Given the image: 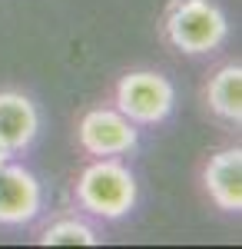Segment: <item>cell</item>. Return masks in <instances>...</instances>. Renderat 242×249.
<instances>
[{
  "instance_id": "6da1fadb",
  "label": "cell",
  "mask_w": 242,
  "mask_h": 249,
  "mask_svg": "<svg viewBox=\"0 0 242 249\" xmlns=\"http://www.w3.org/2000/svg\"><path fill=\"white\" fill-rule=\"evenodd\" d=\"M76 203L93 216L120 219L136 203V179L120 160L96 156V163H90L76 179Z\"/></svg>"
},
{
  "instance_id": "7a4b0ae2",
  "label": "cell",
  "mask_w": 242,
  "mask_h": 249,
  "mask_svg": "<svg viewBox=\"0 0 242 249\" xmlns=\"http://www.w3.org/2000/svg\"><path fill=\"white\" fill-rule=\"evenodd\" d=\"M163 30L176 50L199 57V53H212L216 47H223L229 23L212 0H173L163 20Z\"/></svg>"
},
{
  "instance_id": "3957f363",
  "label": "cell",
  "mask_w": 242,
  "mask_h": 249,
  "mask_svg": "<svg viewBox=\"0 0 242 249\" xmlns=\"http://www.w3.org/2000/svg\"><path fill=\"white\" fill-rule=\"evenodd\" d=\"M116 110L130 116L133 123H159L166 120L173 103H176V90L163 73L156 70H133L116 83Z\"/></svg>"
},
{
  "instance_id": "277c9868",
  "label": "cell",
  "mask_w": 242,
  "mask_h": 249,
  "mask_svg": "<svg viewBox=\"0 0 242 249\" xmlns=\"http://www.w3.org/2000/svg\"><path fill=\"white\" fill-rule=\"evenodd\" d=\"M76 140L90 156H123L136 146V123L116 107H93L80 116Z\"/></svg>"
},
{
  "instance_id": "5b68a950",
  "label": "cell",
  "mask_w": 242,
  "mask_h": 249,
  "mask_svg": "<svg viewBox=\"0 0 242 249\" xmlns=\"http://www.w3.org/2000/svg\"><path fill=\"white\" fill-rule=\"evenodd\" d=\"M40 183L23 166L10 160L0 166V223L3 226H23L40 213Z\"/></svg>"
},
{
  "instance_id": "8992f818",
  "label": "cell",
  "mask_w": 242,
  "mask_h": 249,
  "mask_svg": "<svg viewBox=\"0 0 242 249\" xmlns=\"http://www.w3.org/2000/svg\"><path fill=\"white\" fill-rule=\"evenodd\" d=\"M203 183L209 199L225 213H239L242 210V150L239 146H229L219 150L206 163Z\"/></svg>"
},
{
  "instance_id": "52a82bcc",
  "label": "cell",
  "mask_w": 242,
  "mask_h": 249,
  "mask_svg": "<svg viewBox=\"0 0 242 249\" xmlns=\"http://www.w3.org/2000/svg\"><path fill=\"white\" fill-rule=\"evenodd\" d=\"M40 130V113L30 103V96L17 93V90H3L0 93V143L17 153L34 143Z\"/></svg>"
},
{
  "instance_id": "ba28073f",
  "label": "cell",
  "mask_w": 242,
  "mask_h": 249,
  "mask_svg": "<svg viewBox=\"0 0 242 249\" xmlns=\"http://www.w3.org/2000/svg\"><path fill=\"white\" fill-rule=\"evenodd\" d=\"M206 103L219 120L242 123V67L239 63H225V67L216 70V77L206 87Z\"/></svg>"
},
{
  "instance_id": "9c48e42d",
  "label": "cell",
  "mask_w": 242,
  "mask_h": 249,
  "mask_svg": "<svg viewBox=\"0 0 242 249\" xmlns=\"http://www.w3.org/2000/svg\"><path fill=\"white\" fill-rule=\"evenodd\" d=\"M40 243L43 246H96L100 236L83 219H56L40 232Z\"/></svg>"
},
{
  "instance_id": "30bf717a",
  "label": "cell",
  "mask_w": 242,
  "mask_h": 249,
  "mask_svg": "<svg viewBox=\"0 0 242 249\" xmlns=\"http://www.w3.org/2000/svg\"><path fill=\"white\" fill-rule=\"evenodd\" d=\"M7 160H10V150H7V146H3V143H0V166H3V163H7Z\"/></svg>"
}]
</instances>
